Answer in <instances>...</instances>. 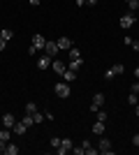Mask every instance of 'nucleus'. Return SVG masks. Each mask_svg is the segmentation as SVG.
Masks as SVG:
<instances>
[{"instance_id":"obj_21","label":"nucleus","mask_w":139,"mask_h":155,"mask_svg":"<svg viewBox=\"0 0 139 155\" xmlns=\"http://www.w3.org/2000/svg\"><path fill=\"white\" fill-rule=\"evenodd\" d=\"M127 102H130V107H134V104L139 102V95H137V93H130V97H127Z\"/></svg>"},{"instance_id":"obj_41","label":"nucleus","mask_w":139,"mask_h":155,"mask_svg":"<svg viewBox=\"0 0 139 155\" xmlns=\"http://www.w3.org/2000/svg\"><path fill=\"white\" fill-rule=\"evenodd\" d=\"M125 2H127V0H125Z\"/></svg>"},{"instance_id":"obj_32","label":"nucleus","mask_w":139,"mask_h":155,"mask_svg":"<svg viewBox=\"0 0 139 155\" xmlns=\"http://www.w3.org/2000/svg\"><path fill=\"white\" fill-rule=\"evenodd\" d=\"M132 146H137V148H139V134L132 137Z\"/></svg>"},{"instance_id":"obj_23","label":"nucleus","mask_w":139,"mask_h":155,"mask_svg":"<svg viewBox=\"0 0 139 155\" xmlns=\"http://www.w3.org/2000/svg\"><path fill=\"white\" fill-rule=\"evenodd\" d=\"M0 139H2V141H9V127L0 130Z\"/></svg>"},{"instance_id":"obj_8","label":"nucleus","mask_w":139,"mask_h":155,"mask_svg":"<svg viewBox=\"0 0 139 155\" xmlns=\"http://www.w3.org/2000/svg\"><path fill=\"white\" fill-rule=\"evenodd\" d=\"M56 42H58V49H67V51L72 49V39L70 37H58Z\"/></svg>"},{"instance_id":"obj_16","label":"nucleus","mask_w":139,"mask_h":155,"mask_svg":"<svg viewBox=\"0 0 139 155\" xmlns=\"http://www.w3.org/2000/svg\"><path fill=\"white\" fill-rule=\"evenodd\" d=\"M5 153H7V155H16V153H19V146H16V143H9V141H7Z\"/></svg>"},{"instance_id":"obj_35","label":"nucleus","mask_w":139,"mask_h":155,"mask_svg":"<svg viewBox=\"0 0 139 155\" xmlns=\"http://www.w3.org/2000/svg\"><path fill=\"white\" fill-rule=\"evenodd\" d=\"M28 2H30V5H33V7H37V5H40V2H42V0H28Z\"/></svg>"},{"instance_id":"obj_36","label":"nucleus","mask_w":139,"mask_h":155,"mask_svg":"<svg viewBox=\"0 0 139 155\" xmlns=\"http://www.w3.org/2000/svg\"><path fill=\"white\" fill-rule=\"evenodd\" d=\"M74 2H77L79 7H81V5H86V0H74Z\"/></svg>"},{"instance_id":"obj_26","label":"nucleus","mask_w":139,"mask_h":155,"mask_svg":"<svg viewBox=\"0 0 139 155\" xmlns=\"http://www.w3.org/2000/svg\"><path fill=\"white\" fill-rule=\"evenodd\" d=\"M35 111H37L35 102H28V104H26V114H35Z\"/></svg>"},{"instance_id":"obj_20","label":"nucleus","mask_w":139,"mask_h":155,"mask_svg":"<svg viewBox=\"0 0 139 155\" xmlns=\"http://www.w3.org/2000/svg\"><path fill=\"white\" fill-rule=\"evenodd\" d=\"M0 37H2V39H7V42H9V39H12L14 35H12V30H7V28H5V30H0Z\"/></svg>"},{"instance_id":"obj_40","label":"nucleus","mask_w":139,"mask_h":155,"mask_svg":"<svg viewBox=\"0 0 139 155\" xmlns=\"http://www.w3.org/2000/svg\"><path fill=\"white\" fill-rule=\"evenodd\" d=\"M0 30H2V28H0Z\"/></svg>"},{"instance_id":"obj_33","label":"nucleus","mask_w":139,"mask_h":155,"mask_svg":"<svg viewBox=\"0 0 139 155\" xmlns=\"http://www.w3.org/2000/svg\"><path fill=\"white\" fill-rule=\"evenodd\" d=\"M5 148H7V141H2V139H0V153H5Z\"/></svg>"},{"instance_id":"obj_34","label":"nucleus","mask_w":139,"mask_h":155,"mask_svg":"<svg viewBox=\"0 0 139 155\" xmlns=\"http://www.w3.org/2000/svg\"><path fill=\"white\" fill-rule=\"evenodd\" d=\"M5 46H7V39H2V37H0V51H2Z\"/></svg>"},{"instance_id":"obj_14","label":"nucleus","mask_w":139,"mask_h":155,"mask_svg":"<svg viewBox=\"0 0 139 155\" xmlns=\"http://www.w3.org/2000/svg\"><path fill=\"white\" fill-rule=\"evenodd\" d=\"M93 104H95V107H102V104H104V95H102V93H95V95H93Z\"/></svg>"},{"instance_id":"obj_31","label":"nucleus","mask_w":139,"mask_h":155,"mask_svg":"<svg viewBox=\"0 0 139 155\" xmlns=\"http://www.w3.org/2000/svg\"><path fill=\"white\" fill-rule=\"evenodd\" d=\"M130 46H132L134 51H137V53H139V42H137V39H132V44H130Z\"/></svg>"},{"instance_id":"obj_7","label":"nucleus","mask_w":139,"mask_h":155,"mask_svg":"<svg viewBox=\"0 0 139 155\" xmlns=\"http://www.w3.org/2000/svg\"><path fill=\"white\" fill-rule=\"evenodd\" d=\"M12 130H14V134H26V132H28V125L23 123V120H16Z\"/></svg>"},{"instance_id":"obj_18","label":"nucleus","mask_w":139,"mask_h":155,"mask_svg":"<svg viewBox=\"0 0 139 155\" xmlns=\"http://www.w3.org/2000/svg\"><path fill=\"white\" fill-rule=\"evenodd\" d=\"M111 70H114V74H123V72H125V65H123V63H116Z\"/></svg>"},{"instance_id":"obj_24","label":"nucleus","mask_w":139,"mask_h":155,"mask_svg":"<svg viewBox=\"0 0 139 155\" xmlns=\"http://www.w3.org/2000/svg\"><path fill=\"white\" fill-rule=\"evenodd\" d=\"M127 5H130V12H137L139 9V0H127Z\"/></svg>"},{"instance_id":"obj_39","label":"nucleus","mask_w":139,"mask_h":155,"mask_svg":"<svg viewBox=\"0 0 139 155\" xmlns=\"http://www.w3.org/2000/svg\"><path fill=\"white\" fill-rule=\"evenodd\" d=\"M134 77H137V79H139V67H137V70H134Z\"/></svg>"},{"instance_id":"obj_22","label":"nucleus","mask_w":139,"mask_h":155,"mask_svg":"<svg viewBox=\"0 0 139 155\" xmlns=\"http://www.w3.org/2000/svg\"><path fill=\"white\" fill-rule=\"evenodd\" d=\"M95 118H98V120H102V123H107V111H95Z\"/></svg>"},{"instance_id":"obj_10","label":"nucleus","mask_w":139,"mask_h":155,"mask_svg":"<svg viewBox=\"0 0 139 155\" xmlns=\"http://www.w3.org/2000/svg\"><path fill=\"white\" fill-rule=\"evenodd\" d=\"M44 44H46V39L42 37V35H35V37H33V46L37 49V51H42V49H44Z\"/></svg>"},{"instance_id":"obj_15","label":"nucleus","mask_w":139,"mask_h":155,"mask_svg":"<svg viewBox=\"0 0 139 155\" xmlns=\"http://www.w3.org/2000/svg\"><path fill=\"white\" fill-rule=\"evenodd\" d=\"M81 65H84V60H70V67H67V70L79 72V70H81Z\"/></svg>"},{"instance_id":"obj_29","label":"nucleus","mask_w":139,"mask_h":155,"mask_svg":"<svg viewBox=\"0 0 139 155\" xmlns=\"http://www.w3.org/2000/svg\"><path fill=\"white\" fill-rule=\"evenodd\" d=\"M51 146H53V148H58V146H60V139H58V137H51Z\"/></svg>"},{"instance_id":"obj_17","label":"nucleus","mask_w":139,"mask_h":155,"mask_svg":"<svg viewBox=\"0 0 139 155\" xmlns=\"http://www.w3.org/2000/svg\"><path fill=\"white\" fill-rule=\"evenodd\" d=\"M70 60H81V51L77 49V46H72V49H70Z\"/></svg>"},{"instance_id":"obj_3","label":"nucleus","mask_w":139,"mask_h":155,"mask_svg":"<svg viewBox=\"0 0 139 155\" xmlns=\"http://www.w3.org/2000/svg\"><path fill=\"white\" fill-rule=\"evenodd\" d=\"M67 150H72V139H60V146L56 148L58 155H65Z\"/></svg>"},{"instance_id":"obj_5","label":"nucleus","mask_w":139,"mask_h":155,"mask_svg":"<svg viewBox=\"0 0 139 155\" xmlns=\"http://www.w3.org/2000/svg\"><path fill=\"white\" fill-rule=\"evenodd\" d=\"M44 51L49 53V56H56V53L60 51V49H58V42H53V39H51V42H46V44H44Z\"/></svg>"},{"instance_id":"obj_12","label":"nucleus","mask_w":139,"mask_h":155,"mask_svg":"<svg viewBox=\"0 0 139 155\" xmlns=\"http://www.w3.org/2000/svg\"><path fill=\"white\" fill-rule=\"evenodd\" d=\"M74 79H77V72H72V70H65V72H63V81H67V84H72Z\"/></svg>"},{"instance_id":"obj_27","label":"nucleus","mask_w":139,"mask_h":155,"mask_svg":"<svg viewBox=\"0 0 139 155\" xmlns=\"http://www.w3.org/2000/svg\"><path fill=\"white\" fill-rule=\"evenodd\" d=\"M130 93H137V95H139V81H134V84L130 86Z\"/></svg>"},{"instance_id":"obj_4","label":"nucleus","mask_w":139,"mask_h":155,"mask_svg":"<svg viewBox=\"0 0 139 155\" xmlns=\"http://www.w3.org/2000/svg\"><path fill=\"white\" fill-rule=\"evenodd\" d=\"M121 28H132L134 26V14H125V16H121Z\"/></svg>"},{"instance_id":"obj_1","label":"nucleus","mask_w":139,"mask_h":155,"mask_svg":"<svg viewBox=\"0 0 139 155\" xmlns=\"http://www.w3.org/2000/svg\"><path fill=\"white\" fill-rule=\"evenodd\" d=\"M53 91H56V95H58V97L65 100V97H70V84H67V81H60V84L53 86Z\"/></svg>"},{"instance_id":"obj_37","label":"nucleus","mask_w":139,"mask_h":155,"mask_svg":"<svg viewBox=\"0 0 139 155\" xmlns=\"http://www.w3.org/2000/svg\"><path fill=\"white\" fill-rule=\"evenodd\" d=\"M86 2H88L91 7H93V5H98V0H86Z\"/></svg>"},{"instance_id":"obj_28","label":"nucleus","mask_w":139,"mask_h":155,"mask_svg":"<svg viewBox=\"0 0 139 155\" xmlns=\"http://www.w3.org/2000/svg\"><path fill=\"white\" fill-rule=\"evenodd\" d=\"M84 150H86V155H95V153H100V150H98V148H93V146H88V148H84Z\"/></svg>"},{"instance_id":"obj_30","label":"nucleus","mask_w":139,"mask_h":155,"mask_svg":"<svg viewBox=\"0 0 139 155\" xmlns=\"http://www.w3.org/2000/svg\"><path fill=\"white\" fill-rule=\"evenodd\" d=\"M114 77H116V74H114V70H107V72H104V79H107V81H109V79H114Z\"/></svg>"},{"instance_id":"obj_9","label":"nucleus","mask_w":139,"mask_h":155,"mask_svg":"<svg viewBox=\"0 0 139 155\" xmlns=\"http://www.w3.org/2000/svg\"><path fill=\"white\" fill-rule=\"evenodd\" d=\"M51 70L56 72V74H63L67 67H65V63H63V60H53V63H51Z\"/></svg>"},{"instance_id":"obj_19","label":"nucleus","mask_w":139,"mask_h":155,"mask_svg":"<svg viewBox=\"0 0 139 155\" xmlns=\"http://www.w3.org/2000/svg\"><path fill=\"white\" fill-rule=\"evenodd\" d=\"M33 120H35V125H37V123H42V120H46V118H44L42 111H35V114H33Z\"/></svg>"},{"instance_id":"obj_2","label":"nucleus","mask_w":139,"mask_h":155,"mask_svg":"<svg viewBox=\"0 0 139 155\" xmlns=\"http://www.w3.org/2000/svg\"><path fill=\"white\" fill-rule=\"evenodd\" d=\"M98 150H100L102 155H111V153H114V150H111V141L102 137V139H100V146H98Z\"/></svg>"},{"instance_id":"obj_25","label":"nucleus","mask_w":139,"mask_h":155,"mask_svg":"<svg viewBox=\"0 0 139 155\" xmlns=\"http://www.w3.org/2000/svg\"><path fill=\"white\" fill-rule=\"evenodd\" d=\"M23 123H26L28 127H30V125H35V120H33V114H26V116H23Z\"/></svg>"},{"instance_id":"obj_13","label":"nucleus","mask_w":139,"mask_h":155,"mask_svg":"<svg viewBox=\"0 0 139 155\" xmlns=\"http://www.w3.org/2000/svg\"><path fill=\"white\" fill-rule=\"evenodd\" d=\"M93 132H95V134H104V123H102V120H95V125H93Z\"/></svg>"},{"instance_id":"obj_38","label":"nucleus","mask_w":139,"mask_h":155,"mask_svg":"<svg viewBox=\"0 0 139 155\" xmlns=\"http://www.w3.org/2000/svg\"><path fill=\"white\" fill-rule=\"evenodd\" d=\"M134 114H137V116H139V102L134 104Z\"/></svg>"},{"instance_id":"obj_6","label":"nucleus","mask_w":139,"mask_h":155,"mask_svg":"<svg viewBox=\"0 0 139 155\" xmlns=\"http://www.w3.org/2000/svg\"><path fill=\"white\" fill-rule=\"evenodd\" d=\"M49 65H51V56H49V53H46V56H40V58H37V70H46Z\"/></svg>"},{"instance_id":"obj_11","label":"nucleus","mask_w":139,"mask_h":155,"mask_svg":"<svg viewBox=\"0 0 139 155\" xmlns=\"http://www.w3.org/2000/svg\"><path fill=\"white\" fill-rule=\"evenodd\" d=\"M14 123H16L14 114H5V116H2V125H5V127H9V130H12V127H14Z\"/></svg>"}]
</instances>
